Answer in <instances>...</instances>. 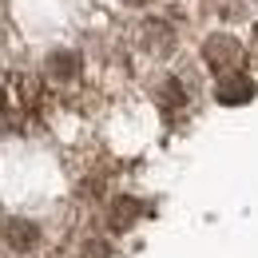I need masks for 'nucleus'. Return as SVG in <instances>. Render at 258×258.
<instances>
[{
    "label": "nucleus",
    "mask_w": 258,
    "mask_h": 258,
    "mask_svg": "<svg viewBox=\"0 0 258 258\" xmlns=\"http://www.w3.org/2000/svg\"><path fill=\"white\" fill-rule=\"evenodd\" d=\"M44 107H48V96H44V84L28 76V72H12L0 88V123L8 131H28L44 119Z\"/></svg>",
    "instance_id": "1"
}]
</instances>
